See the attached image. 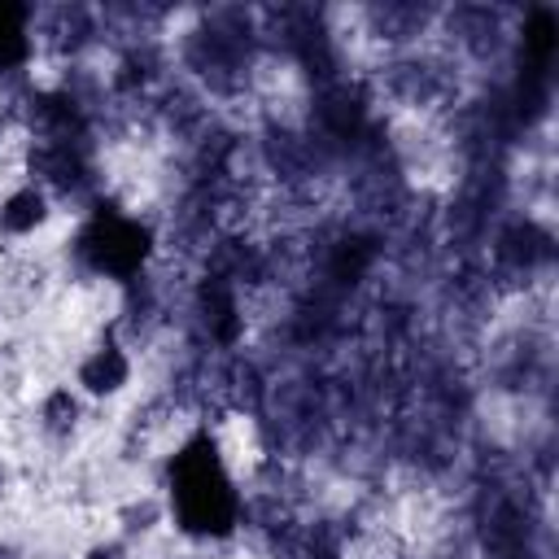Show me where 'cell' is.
<instances>
[{"mask_svg": "<svg viewBox=\"0 0 559 559\" xmlns=\"http://www.w3.org/2000/svg\"><path fill=\"white\" fill-rule=\"evenodd\" d=\"M170 507L188 533L223 537L236 524V493L210 437H192L170 463Z\"/></svg>", "mask_w": 559, "mask_h": 559, "instance_id": "6da1fadb", "label": "cell"}, {"mask_svg": "<svg viewBox=\"0 0 559 559\" xmlns=\"http://www.w3.org/2000/svg\"><path fill=\"white\" fill-rule=\"evenodd\" d=\"M83 253L96 271L109 275H131L144 258H148V227H140L135 218H96L83 231Z\"/></svg>", "mask_w": 559, "mask_h": 559, "instance_id": "7a4b0ae2", "label": "cell"}, {"mask_svg": "<svg viewBox=\"0 0 559 559\" xmlns=\"http://www.w3.org/2000/svg\"><path fill=\"white\" fill-rule=\"evenodd\" d=\"M74 380H79V389L92 393V397H114V393H122L127 380H131V358H127L122 345L105 341V345H96V349L79 362Z\"/></svg>", "mask_w": 559, "mask_h": 559, "instance_id": "3957f363", "label": "cell"}, {"mask_svg": "<svg viewBox=\"0 0 559 559\" xmlns=\"http://www.w3.org/2000/svg\"><path fill=\"white\" fill-rule=\"evenodd\" d=\"M52 214L48 205V192L26 183V188H13L4 201H0V231L4 236H31L35 227H44Z\"/></svg>", "mask_w": 559, "mask_h": 559, "instance_id": "277c9868", "label": "cell"}, {"mask_svg": "<svg viewBox=\"0 0 559 559\" xmlns=\"http://www.w3.org/2000/svg\"><path fill=\"white\" fill-rule=\"evenodd\" d=\"M79 415H83V406H79V393L70 384L48 389L44 402H39V424H44L48 437H70L79 428Z\"/></svg>", "mask_w": 559, "mask_h": 559, "instance_id": "5b68a950", "label": "cell"}, {"mask_svg": "<svg viewBox=\"0 0 559 559\" xmlns=\"http://www.w3.org/2000/svg\"><path fill=\"white\" fill-rule=\"evenodd\" d=\"M26 17L31 9L22 4H0V70H13L31 57V39H26Z\"/></svg>", "mask_w": 559, "mask_h": 559, "instance_id": "8992f818", "label": "cell"}, {"mask_svg": "<svg viewBox=\"0 0 559 559\" xmlns=\"http://www.w3.org/2000/svg\"><path fill=\"white\" fill-rule=\"evenodd\" d=\"M555 44H559V22H555V13H550V9H533L528 22H524V48L533 52L537 66H546L550 52H555Z\"/></svg>", "mask_w": 559, "mask_h": 559, "instance_id": "52a82bcc", "label": "cell"}, {"mask_svg": "<svg viewBox=\"0 0 559 559\" xmlns=\"http://www.w3.org/2000/svg\"><path fill=\"white\" fill-rule=\"evenodd\" d=\"M83 559H127V546H122V542H100V546H92Z\"/></svg>", "mask_w": 559, "mask_h": 559, "instance_id": "ba28073f", "label": "cell"}, {"mask_svg": "<svg viewBox=\"0 0 559 559\" xmlns=\"http://www.w3.org/2000/svg\"><path fill=\"white\" fill-rule=\"evenodd\" d=\"M0 559H22V550L13 542H0Z\"/></svg>", "mask_w": 559, "mask_h": 559, "instance_id": "9c48e42d", "label": "cell"}, {"mask_svg": "<svg viewBox=\"0 0 559 559\" xmlns=\"http://www.w3.org/2000/svg\"><path fill=\"white\" fill-rule=\"evenodd\" d=\"M0 489H4V467H0Z\"/></svg>", "mask_w": 559, "mask_h": 559, "instance_id": "30bf717a", "label": "cell"}]
</instances>
